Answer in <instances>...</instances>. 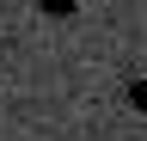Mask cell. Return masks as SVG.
Masks as SVG:
<instances>
[{"mask_svg": "<svg viewBox=\"0 0 147 141\" xmlns=\"http://www.w3.org/2000/svg\"><path fill=\"white\" fill-rule=\"evenodd\" d=\"M37 6H43L49 19H74V12H86L92 0H37Z\"/></svg>", "mask_w": 147, "mask_h": 141, "instance_id": "6da1fadb", "label": "cell"}, {"mask_svg": "<svg viewBox=\"0 0 147 141\" xmlns=\"http://www.w3.org/2000/svg\"><path fill=\"white\" fill-rule=\"evenodd\" d=\"M129 98H135V104H141V111H147V67H141V74H135V86H129Z\"/></svg>", "mask_w": 147, "mask_h": 141, "instance_id": "7a4b0ae2", "label": "cell"}]
</instances>
